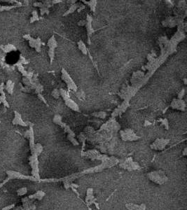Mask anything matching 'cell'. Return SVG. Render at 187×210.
Instances as JSON below:
<instances>
[{
	"instance_id": "d4e9b609",
	"label": "cell",
	"mask_w": 187,
	"mask_h": 210,
	"mask_svg": "<svg viewBox=\"0 0 187 210\" xmlns=\"http://www.w3.org/2000/svg\"><path fill=\"white\" fill-rule=\"evenodd\" d=\"M85 6L84 4H79V6H78V9H77V11L78 12H80L81 10H84V9H85Z\"/></svg>"
},
{
	"instance_id": "5bb4252c",
	"label": "cell",
	"mask_w": 187,
	"mask_h": 210,
	"mask_svg": "<svg viewBox=\"0 0 187 210\" xmlns=\"http://www.w3.org/2000/svg\"><path fill=\"white\" fill-rule=\"evenodd\" d=\"M22 5V4L20 2H18L16 5L15 6H0V12L3 11H9L11 9H12L13 8H16V7H18V6H20Z\"/></svg>"
},
{
	"instance_id": "8fae6325",
	"label": "cell",
	"mask_w": 187,
	"mask_h": 210,
	"mask_svg": "<svg viewBox=\"0 0 187 210\" xmlns=\"http://www.w3.org/2000/svg\"><path fill=\"white\" fill-rule=\"evenodd\" d=\"M91 116H93V117H95V118H100V119H104L107 116V113L105 111H95V112H93L91 114Z\"/></svg>"
},
{
	"instance_id": "ba28073f",
	"label": "cell",
	"mask_w": 187,
	"mask_h": 210,
	"mask_svg": "<svg viewBox=\"0 0 187 210\" xmlns=\"http://www.w3.org/2000/svg\"><path fill=\"white\" fill-rule=\"evenodd\" d=\"M14 113H15V118L12 121V123L13 125H20V126L26 127V126H27V125L30 124V123H25L22 120L21 115L18 112H17L16 111H15Z\"/></svg>"
},
{
	"instance_id": "6da1fadb",
	"label": "cell",
	"mask_w": 187,
	"mask_h": 210,
	"mask_svg": "<svg viewBox=\"0 0 187 210\" xmlns=\"http://www.w3.org/2000/svg\"><path fill=\"white\" fill-rule=\"evenodd\" d=\"M59 91H60V95L63 98V100L65 101V103L67 106L69 108L72 109L73 111H75L76 112H80V109H79V107L77 105V104L70 98L69 92L65 90L62 89V88H60L59 90Z\"/></svg>"
},
{
	"instance_id": "30bf717a",
	"label": "cell",
	"mask_w": 187,
	"mask_h": 210,
	"mask_svg": "<svg viewBox=\"0 0 187 210\" xmlns=\"http://www.w3.org/2000/svg\"><path fill=\"white\" fill-rule=\"evenodd\" d=\"M79 4H80V3H76V4H74L71 5V6L69 8V9L63 14V16H66L67 15H69V14H71V13H74L76 10H77L78 8V6H79Z\"/></svg>"
},
{
	"instance_id": "d6a6232c",
	"label": "cell",
	"mask_w": 187,
	"mask_h": 210,
	"mask_svg": "<svg viewBox=\"0 0 187 210\" xmlns=\"http://www.w3.org/2000/svg\"><path fill=\"white\" fill-rule=\"evenodd\" d=\"M184 85H187V78H184Z\"/></svg>"
},
{
	"instance_id": "8992f818",
	"label": "cell",
	"mask_w": 187,
	"mask_h": 210,
	"mask_svg": "<svg viewBox=\"0 0 187 210\" xmlns=\"http://www.w3.org/2000/svg\"><path fill=\"white\" fill-rule=\"evenodd\" d=\"M170 107L173 109H177L184 111L186 109V103L183 100H179L177 98L173 99L170 104Z\"/></svg>"
},
{
	"instance_id": "7a4b0ae2",
	"label": "cell",
	"mask_w": 187,
	"mask_h": 210,
	"mask_svg": "<svg viewBox=\"0 0 187 210\" xmlns=\"http://www.w3.org/2000/svg\"><path fill=\"white\" fill-rule=\"evenodd\" d=\"M61 72H62V79L66 83L68 89H69V90H73L74 92L77 91L76 85L74 82L72 78H71V76L69 75V74L67 73L66 70L64 69H62Z\"/></svg>"
},
{
	"instance_id": "ffe728a7",
	"label": "cell",
	"mask_w": 187,
	"mask_h": 210,
	"mask_svg": "<svg viewBox=\"0 0 187 210\" xmlns=\"http://www.w3.org/2000/svg\"><path fill=\"white\" fill-rule=\"evenodd\" d=\"M51 95L54 97L55 99H58L59 97L60 96V91L58 89H54V90L52 91V93H51Z\"/></svg>"
},
{
	"instance_id": "4dcf8cb0",
	"label": "cell",
	"mask_w": 187,
	"mask_h": 210,
	"mask_svg": "<svg viewBox=\"0 0 187 210\" xmlns=\"http://www.w3.org/2000/svg\"><path fill=\"white\" fill-rule=\"evenodd\" d=\"M13 207H14V204H12V205H10V206H8V207H6L3 208L2 210H10V209H11V208H13Z\"/></svg>"
},
{
	"instance_id": "e0dca14e",
	"label": "cell",
	"mask_w": 187,
	"mask_h": 210,
	"mask_svg": "<svg viewBox=\"0 0 187 210\" xmlns=\"http://www.w3.org/2000/svg\"><path fill=\"white\" fill-rule=\"evenodd\" d=\"M39 20V18L37 11H36V10L33 11H32V17L30 18V23H32L33 22H34V21H36V20Z\"/></svg>"
},
{
	"instance_id": "7c38bea8",
	"label": "cell",
	"mask_w": 187,
	"mask_h": 210,
	"mask_svg": "<svg viewBox=\"0 0 187 210\" xmlns=\"http://www.w3.org/2000/svg\"><path fill=\"white\" fill-rule=\"evenodd\" d=\"M1 49H2L4 50V53H9L11 51H13V50H16L17 48H16L14 46L11 45V44H8L6 46H1Z\"/></svg>"
},
{
	"instance_id": "2e32d148",
	"label": "cell",
	"mask_w": 187,
	"mask_h": 210,
	"mask_svg": "<svg viewBox=\"0 0 187 210\" xmlns=\"http://www.w3.org/2000/svg\"><path fill=\"white\" fill-rule=\"evenodd\" d=\"M74 95L78 99H85V95L84 92L83 90H79V91H76L74 92Z\"/></svg>"
},
{
	"instance_id": "4fadbf2b",
	"label": "cell",
	"mask_w": 187,
	"mask_h": 210,
	"mask_svg": "<svg viewBox=\"0 0 187 210\" xmlns=\"http://www.w3.org/2000/svg\"><path fill=\"white\" fill-rule=\"evenodd\" d=\"M77 45H78V49L82 52L83 54H88V50H87V48H86V46H85L84 43L83 42V41H79L78 42V43H77Z\"/></svg>"
},
{
	"instance_id": "603a6c76",
	"label": "cell",
	"mask_w": 187,
	"mask_h": 210,
	"mask_svg": "<svg viewBox=\"0 0 187 210\" xmlns=\"http://www.w3.org/2000/svg\"><path fill=\"white\" fill-rule=\"evenodd\" d=\"M185 95V89L184 88H182L181 90L179 92L178 95H177V99L179 100H183V97Z\"/></svg>"
},
{
	"instance_id": "7402d4cb",
	"label": "cell",
	"mask_w": 187,
	"mask_h": 210,
	"mask_svg": "<svg viewBox=\"0 0 187 210\" xmlns=\"http://www.w3.org/2000/svg\"><path fill=\"white\" fill-rule=\"evenodd\" d=\"M40 12H41V15H42V16L44 15L45 13L48 14V13H49V9H48V8H46V7L42 6L40 8Z\"/></svg>"
},
{
	"instance_id": "484cf974",
	"label": "cell",
	"mask_w": 187,
	"mask_h": 210,
	"mask_svg": "<svg viewBox=\"0 0 187 210\" xmlns=\"http://www.w3.org/2000/svg\"><path fill=\"white\" fill-rule=\"evenodd\" d=\"M38 97H39V98L42 101V102H44V104H46L47 106H48V104H47V102H46V100H45V98L43 97V96L42 94H38Z\"/></svg>"
},
{
	"instance_id": "9a60e30c",
	"label": "cell",
	"mask_w": 187,
	"mask_h": 210,
	"mask_svg": "<svg viewBox=\"0 0 187 210\" xmlns=\"http://www.w3.org/2000/svg\"><path fill=\"white\" fill-rule=\"evenodd\" d=\"M13 85H14V84L11 81H8V82L6 83V90L10 93V94H12L13 93Z\"/></svg>"
},
{
	"instance_id": "f546056e",
	"label": "cell",
	"mask_w": 187,
	"mask_h": 210,
	"mask_svg": "<svg viewBox=\"0 0 187 210\" xmlns=\"http://www.w3.org/2000/svg\"><path fill=\"white\" fill-rule=\"evenodd\" d=\"M60 2H62V0H53L51 1V4H58Z\"/></svg>"
},
{
	"instance_id": "277c9868",
	"label": "cell",
	"mask_w": 187,
	"mask_h": 210,
	"mask_svg": "<svg viewBox=\"0 0 187 210\" xmlns=\"http://www.w3.org/2000/svg\"><path fill=\"white\" fill-rule=\"evenodd\" d=\"M23 38L25 39L29 42V45L32 48H34L36 50V52L39 53L41 51V45H42V41L39 37L37 39H33L31 37L29 34H25L23 36Z\"/></svg>"
},
{
	"instance_id": "1f68e13d",
	"label": "cell",
	"mask_w": 187,
	"mask_h": 210,
	"mask_svg": "<svg viewBox=\"0 0 187 210\" xmlns=\"http://www.w3.org/2000/svg\"><path fill=\"white\" fill-rule=\"evenodd\" d=\"M150 125H151V123L149 122V121H148V120H145V123H144V126H150Z\"/></svg>"
},
{
	"instance_id": "cb8c5ba5",
	"label": "cell",
	"mask_w": 187,
	"mask_h": 210,
	"mask_svg": "<svg viewBox=\"0 0 187 210\" xmlns=\"http://www.w3.org/2000/svg\"><path fill=\"white\" fill-rule=\"evenodd\" d=\"M78 26H85L86 25V20H80L78 22Z\"/></svg>"
},
{
	"instance_id": "9c48e42d",
	"label": "cell",
	"mask_w": 187,
	"mask_h": 210,
	"mask_svg": "<svg viewBox=\"0 0 187 210\" xmlns=\"http://www.w3.org/2000/svg\"><path fill=\"white\" fill-rule=\"evenodd\" d=\"M82 2H84L85 4H86V5H88V6H89L90 8H91V10L93 12H95V7H96L97 5L96 0H91V1H89L83 0Z\"/></svg>"
},
{
	"instance_id": "ac0fdd59",
	"label": "cell",
	"mask_w": 187,
	"mask_h": 210,
	"mask_svg": "<svg viewBox=\"0 0 187 210\" xmlns=\"http://www.w3.org/2000/svg\"><path fill=\"white\" fill-rule=\"evenodd\" d=\"M53 121L54 122L55 124L59 125L62 122V116H60V115H58V114L55 115L54 117H53Z\"/></svg>"
},
{
	"instance_id": "3957f363",
	"label": "cell",
	"mask_w": 187,
	"mask_h": 210,
	"mask_svg": "<svg viewBox=\"0 0 187 210\" xmlns=\"http://www.w3.org/2000/svg\"><path fill=\"white\" fill-rule=\"evenodd\" d=\"M47 46L49 48L48 54L49 58H50V62H51V64H52L55 57V50L56 47L58 46V43H57V42L55 40V38L54 36H52L48 39Z\"/></svg>"
},
{
	"instance_id": "83f0119b",
	"label": "cell",
	"mask_w": 187,
	"mask_h": 210,
	"mask_svg": "<svg viewBox=\"0 0 187 210\" xmlns=\"http://www.w3.org/2000/svg\"><path fill=\"white\" fill-rule=\"evenodd\" d=\"M165 2H166V4H167V5H168V6H169V7H170V8L173 7V6H174V4L172 3V1H170V0H168V1H165Z\"/></svg>"
},
{
	"instance_id": "f1b7e54d",
	"label": "cell",
	"mask_w": 187,
	"mask_h": 210,
	"mask_svg": "<svg viewBox=\"0 0 187 210\" xmlns=\"http://www.w3.org/2000/svg\"><path fill=\"white\" fill-rule=\"evenodd\" d=\"M33 5H34V6H36V7H39V8H41V7L43 6V3H42V2H35V3H34Z\"/></svg>"
},
{
	"instance_id": "44dd1931",
	"label": "cell",
	"mask_w": 187,
	"mask_h": 210,
	"mask_svg": "<svg viewBox=\"0 0 187 210\" xmlns=\"http://www.w3.org/2000/svg\"><path fill=\"white\" fill-rule=\"evenodd\" d=\"M43 90V85H42L40 84H39L37 85L36 86V88H35V92L36 94H41V92Z\"/></svg>"
},
{
	"instance_id": "4316f807",
	"label": "cell",
	"mask_w": 187,
	"mask_h": 210,
	"mask_svg": "<svg viewBox=\"0 0 187 210\" xmlns=\"http://www.w3.org/2000/svg\"><path fill=\"white\" fill-rule=\"evenodd\" d=\"M147 60H148L149 62H153V60H155V58H153L151 55V53H149L147 55Z\"/></svg>"
},
{
	"instance_id": "d6986e66",
	"label": "cell",
	"mask_w": 187,
	"mask_h": 210,
	"mask_svg": "<svg viewBox=\"0 0 187 210\" xmlns=\"http://www.w3.org/2000/svg\"><path fill=\"white\" fill-rule=\"evenodd\" d=\"M158 122H161V123H162V125L165 126V127L167 130L169 128V127H168V120L167 118H159V119L158 120Z\"/></svg>"
},
{
	"instance_id": "52a82bcc",
	"label": "cell",
	"mask_w": 187,
	"mask_h": 210,
	"mask_svg": "<svg viewBox=\"0 0 187 210\" xmlns=\"http://www.w3.org/2000/svg\"><path fill=\"white\" fill-rule=\"evenodd\" d=\"M92 20L93 18L90 15H87L86 18V30H87V36H88V43L91 44V36L95 32L92 27Z\"/></svg>"
},
{
	"instance_id": "5b68a950",
	"label": "cell",
	"mask_w": 187,
	"mask_h": 210,
	"mask_svg": "<svg viewBox=\"0 0 187 210\" xmlns=\"http://www.w3.org/2000/svg\"><path fill=\"white\" fill-rule=\"evenodd\" d=\"M129 107V102L126 101H123L121 105H119L116 109H115L114 111L111 114V118H114L115 117L121 115L126 111L127 108Z\"/></svg>"
}]
</instances>
